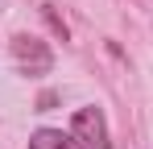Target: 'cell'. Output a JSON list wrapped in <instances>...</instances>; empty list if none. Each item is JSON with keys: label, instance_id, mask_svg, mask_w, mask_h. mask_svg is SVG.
<instances>
[{"label": "cell", "instance_id": "1", "mask_svg": "<svg viewBox=\"0 0 153 149\" xmlns=\"http://www.w3.org/2000/svg\"><path fill=\"white\" fill-rule=\"evenodd\" d=\"M71 133L83 149H112L108 145V124H103V112L100 108H79L75 120H71Z\"/></svg>", "mask_w": 153, "mask_h": 149}, {"label": "cell", "instance_id": "2", "mask_svg": "<svg viewBox=\"0 0 153 149\" xmlns=\"http://www.w3.org/2000/svg\"><path fill=\"white\" fill-rule=\"evenodd\" d=\"M13 58H17V66L25 74H46L54 66L46 42H37V37H17V42H13Z\"/></svg>", "mask_w": 153, "mask_h": 149}, {"label": "cell", "instance_id": "3", "mask_svg": "<svg viewBox=\"0 0 153 149\" xmlns=\"http://www.w3.org/2000/svg\"><path fill=\"white\" fill-rule=\"evenodd\" d=\"M29 149H83V145L75 141V133L66 137V133H58V128H42V133L29 137Z\"/></svg>", "mask_w": 153, "mask_h": 149}]
</instances>
